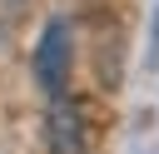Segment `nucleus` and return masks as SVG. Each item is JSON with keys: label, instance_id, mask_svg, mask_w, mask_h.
<instances>
[{"label": "nucleus", "instance_id": "2", "mask_svg": "<svg viewBox=\"0 0 159 154\" xmlns=\"http://www.w3.org/2000/svg\"><path fill=\"white\" fill-rule=\"evenodd\" d=\"M70 65H75V40H70V25L65 20H50L45 35H40V50H35V75L50 94H65L70 84Z\"/></svg>", "mask_w": 159, "mask_h": 154}, {"label": "nucleus", "instance_id": "3", "mask_svg": "<svg viewBox=\"0 0 159 154\" xmlns=\"http://www.w3.org/2000/svg\"><path fill=\"white\" fill-rule=\"evenodd\" d=\"M25 5H30V0H0V30H15L20 15H25Z\"/></svg>", "mask_w": 159, "mask_h": 154}, {"label": "nucleus", "instance_id": "1", "mask_svg": "<svg viewBox=\"0 0 159 154\" xmlns=\"http://www.w3.org/2000/svg\"><path fill=\"white\" fill-rule=\"evenodd\" d=\"M45 149L50 154H89V114L80 99L55 94V104L45 114Z\"/></svg>", "mask_w": 159, "mask_h": 154}]
</instances>
